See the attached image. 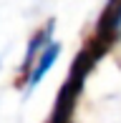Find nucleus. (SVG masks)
<instances>
[{"mask_svg": "<svg viewBox=\"0 0 121 123\" xmlns=\"http://www.w3.org/2000/svg\"><path fill=\"white\" fill-rule=\"evenodd\" d=\"M119 28H121V0H108V8L103 10L101 20H98L96 43L108 48L119 38Z\"/></svg>", "mask_w": 121, "mask_h": 123, "instance_id": "1", "label": "nucleus"}, {"mask_svg": "<svg viewBox=\"0 0 121 123\" xmlns=\"http://www.w3.org/2000/svg\"><path fill=\"white\" fill-rule=\"evenodd\" d=\"M58 53H60V45H58V43H48V45H46V50L38 55L35 68H33V70H30V75H28V88H35L38 83L43 80V75H46L48 70H51V65L56 63Z\"/></svg>", "mask_w": 121, "mask_h": 123, "instance_id": "2", "label": "nucleus"}, {"mask_svg": "<svg viewBox=\"0 0 121 123\" xmlns=\"http://www.w3.org/2000/svg\"><path fill=\"white\" fill-rule=\"evenodd\" d=\"M53 28H56V23H53V20H48V25L43 28L40 33H35V38H33V40H30V45H28V55H25V68H28V65L33 63V58H38L35 53L46 50L43 45H46V43H51V33H53Z\"/></svg>", "mask_w": 121, "mask_h": 123, "instance_id": "3", "label": "nucleus"}]
</instances>
